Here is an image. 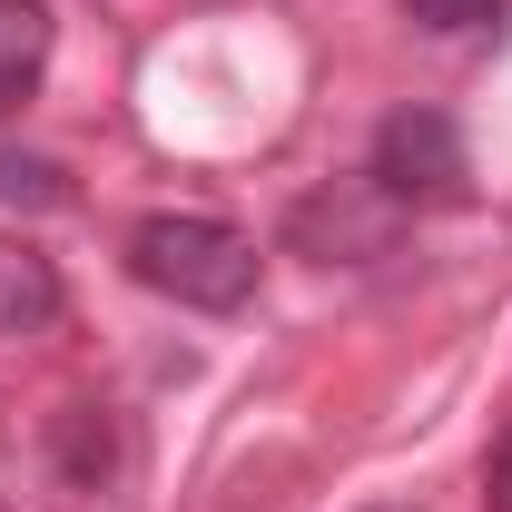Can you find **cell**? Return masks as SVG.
<instances>
[{
    "mask_svg": "<svg viewBox=\"0 0 512 512\" xmlns=\"http://www.w3.org/2000/svg\"><path fill=\"white\" fill-rule=\"evenodd\" d=\"M483 503H493V512H512V434L493 444V473H483Z\"/></svg>",
    "mask_w": 512,
    "mask_h": 512,
    "instance_id": "9",
    "label": "cell"
},
{
    "mask_svg": "<svg viewBox=\"0 0 512 512\" xmlns=\"http://www.w3.org/2000/svg\"><path fill=\"white\" fill-rule=\"evenodd\" d=\"M424 30H483V20H503V0H404Z\"/></svg>",
    "mask_w": 512,
    "mask_h": 512,
    "instance_id": "8",
    "label": "cell"
},
{
    "mask_svg": "<svg viewBox=\"0 0 512 512\" xmlns=\"http://www.w3.org/2000/svg\"><path fill=\"white\" fill-rule=\"evenodd\" d=\"M128 276L148 296H178L197 316H237L256 296V237H237L227 217H138L128 227Z\"/></svg>",
    "mask_w": 512,
    "mask_h": 512,
    "instance_id": "1",
    "label": "cell"
},
{
    "mask_svg": "<svg viewBox=\"0 0 512 512\" xmlns=\"http://www.w3.org/2000/svg\"><path fill=\"white\" fill-rule=\"evenodd\" d=\"M0 197L10 207H69V178L50 158H20V148H0Z\"/></svg>",
    "mask_w": 512,
    "mask_h": 512,
    "instance_id": "6",
    "label": "cell"
},
{
    "mask_svg": "<svg viewBox=\"0 0 512 512\" xmlns=\"http://www.w3.org/2000/svg\"><path fill=\"white\" fill-rule=\"evenodd\" d=\"M394 227H404V207H394L375 178H345L335 197H306V207H296V247L325 256V266H335V256H345V266L384 256V247H394Z\"/></svg>",
    "mask_w": 512,
    "mask_h": 512,
    "instance_id": "3",
    "label": "cell"
},
{
    "mask_svg": "<svg viewBox=\"0 0 512 512\" xmlns=\"http://www.w3.org/2000/svg\"><path fill=\"white\" fill-rule=\"evenodd\" d=\"M89 414H99V404H69V424H60V444H69V473H79V483H99V473H109V424L89 434Z\"/></svg>",
    "mask_w": 512,
    "mask_h": 512,
    "instance_id": "7",
    "label": "cell"
},
{
    "mask_svg": "<svg viewBox=\"0 0 512 512\" xmlns=\"http://www.w3.org/2000/svg\"><path fill=\"white\" fill-rule=\"evenodd\" d=\"M394 207H463L473 197V158H463V128L444 119V109H394V119L375 128V168H365Z\"/></svg>",
    "mask_w": 512,
    "mask_h": 512,
    "instance_id": "2",
    "label": "cell"
},
{
    "mask_svg": "<svg viewBox=\"0 0 512 512\" xmlns=\"http://www.w3.org/2000/svg\"><path fill=\"white\" fill-rule=\"evenodd\" d=\"M60 325V266L30 237H0V335H40Z\"/></svg>",
    "mask_w": 512,
    "mask_h": 512,
    "instance_id": "4",
    "label": "cell"
},
{
    "mask_svg": "<svg viewBox=\"0 0 512 512\" xmlns=\"http://www.w3.org/2000/svg\"><path fill=\"white\" fill-rule=\"evenodd\" d=\"M50 69V0H0V119L40 89Z\"/></svg>",
    "mask_w": 512,
    "mask_h": 512,
    "instance_id": "5",
    "label": "cell"
},
{
    "mask_svg": "<svg viewBox=\"0 0 512 512\" xmlns=\"http://www.w3.org/2000/svg\"><path fill=\"white\" fill-rule=\"evenodd\" d=\"M384 512H404V503H384Z\"/></svg>",
    "mask_w": 512,
    "mask_h": 512,
    "instance_id": "10",
    "label": "cell"
}]
</instances>
